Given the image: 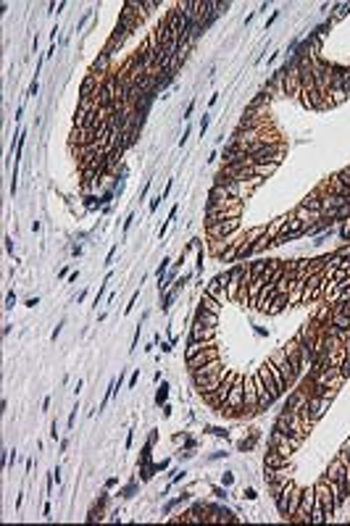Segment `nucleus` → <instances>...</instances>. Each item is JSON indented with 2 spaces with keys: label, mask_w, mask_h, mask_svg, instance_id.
Returning a JSON list of instances; mask_svg holds the SVG:
<instances>
[{
  "label": "nucleus",
  "mask_w": 350,
  "mask_h": 526,
  "mask_svg": "<svg viewBox=\"0 0 350 526\" xmlns=\"http://www.w3.org/2000/svg\"><path fill=\"white\" fill-rule=\"evenodd\" d=\"M316 505V487H308V490L300 492V508H297V513L290 521H306L311 524V510H313Z\"/></svg>",
  "instance_id": "nucleus-3"
},
{
  "label": "nucleus",
  "mask_w": 350,
  "mask_h": 526,
  "mask_svg": "<svg viewBox=\"0 0 350 526\" xmlns=\"http://www.w3.org/2000/svg\"><path fill=\"white\" fill-rule=\"evenodd\" d=\"M337 371H340L342 379H348V376H350V355H345V358H342V363L337 366Z\"/></svg>",
  "instance_id": "nucleus-16"
},
{
  "label": "nucleus",
  "mask_w": 350,
  "mask_h": 526,
  "mask_svg": "<svg viewBox=\"0 0 350 526\" xmlns=\"http://www.w3.org/2000/svg\"><path fill=\"white\" fill-rule=\"evenodd\" d=\"M14 303H16V295H8V300H5V308H14Z\"/></svg>",
  "instance_id": "nucleus-20"
},
{
  "label": "nucleus",
  "mask_w": 350,
  "mask_h": 526,
  "mask_svg": "<svg viewBox=\"0 0 350 526\" xmlns=\"http://www.w3.org/2000/svg\"><path fill=\"white\" fill-rule=\"evenodd\" d=\"M132 221H134V216H129L127 221H124V232H129V226H132Z\"/></svg>",
  "instance_id": "nucleus-23"
},
{
  "label": "nucleus",
  "mask_w": 350,
  "mask_h": 526,
  "mask_svg": "<svg viewBox=\"0 0 350 526\" xmlns=\"http://www.w3.org/2000/svg\"><path fill=\"white\" fill-rule=\"evenodd\" d=\"M300 208H303V211H308V213H316V216H321V213H324V195H321V192L308 195V198L300 203Z\"/></svg>",
  "instance_id": "nucleus-7"
},
{
  "label": "nucleus",
  "mask_w": 350,
  "mask_h": 526,
  "mask_svg": "<svg viewBox=\"0 0 350 526\" xmlns=\"http://www.w3.org/2000/svg\"><path fill=\"white\" fill-rule=\"evenodd\" d=\"M256 439H258V434H253L250 439H242V442H239V450H250V447L256 445Z\"/></svg>",
  "instance_id": "nucleus-18"
},
{
  "label": "nucleus",
  "mask_w": 350,
  "mask_h": 526,
  "mask_svg": "<svg viewBox=\"0 0 350 526\" xmlns=\"http://www.w3.org/2000/svg\"><path fill=\"white\" fill-rule=\"evenodd\" d=\"M208 129V116H203V121H200V132H205Z\"/></svg>",
  "instance_id": "nucleus-21"
},
{
  "label": "nucleus",
  "mask_w": 350,
  "mask_h": 526,
  "mask_svg": "<svg viewBox=\"0 0 350 526\" xmlns=\"http://www.w3.org/2000/svg\"><path fill=\"white\" fill-rule=\"evenodd\" d=\"M166 389H168L166 384H161V389H158V395H155V402H158V405H161V402H166Z\"/></svg>",
  "instance_id": "nucleus-19"
},
{
  "label": "nucleus",
  "mask_w": 350,
  "mask_h": 526,
  "mask_svg": "<svg viewBox=\"0 0 350 526\" xmlns=\"http://www.w3.org/2000/svg\"><path fill=\"white\" fill-rule=\"evenodd\" d=\"M290 303V290L279 292V295L274 297V303H271V308L266 310V313H279V310H284V305Z\"/></svg>",
  "instance_id": "nucleus-12"
},
{
  "label": "nucleus",
  "mask_w": 350,
  "mask_h": 526,
  "mask_svg": "<svg viewBox=\"0 0 350 526\" xmlns=\"http://www.w3.org/2000/svg\"><path fill=\"white\" fill-rule=\"evenodd\" d=\"M276 166H279V163H256V166H253V174L263 179V177H269V174H274Z\"/></svg>",
  "instance_id": "nucleus-15"
},
{
  "label": "nucleus",
  "mask_w": 350,
  "mask_h": 526,
  "mask_svg": "<svg viewBox=\"0 0 350 526\" xmlns=\"http://www.w3.org/2000/svg\"><path fill=\"white\" fill-rule=\"evenodd\" d=\"M306 400H308V392L306 389H293V392L287 395V402H284V411H293V413H300L303 411V405H306Z\"/></svg>",
  "instance_id": "nucleus-4"
},
{
  "label": "nucleus",
  "mask_w": 350,
  "mask_h": 526,
  "mask_svg": "<svg viewBox=\"0 0 350 526\" xmlns=\"http://www.w3.org/2000/svg\"><path fill=\"white\" fill-rule=\"evenodd\" d=\"M168 263H171V261H168V258H164V261H161V266H158V271H155V276H158V284L164 282V276H166V269H168Z\"/></svg>",
  "instance_id": "nucleus-17"
},
{
  "label": "nucleus",
  "mask_w": 350,
  "mask_h": 526,
  "mask_svg": "<svg viewBox=\"0 0 350 526\" xmlns=\"http://www.w3.org/2000/svg\"><path fill=\"white\" fill-rule=\"evenodd\" d=\"M316 503L324 508V516H327V521H332V516H334V510L340 508L337 505V500H334V495H332V490H329V484L324 482H319V487H316Z\"/></svg>",
  "instance_id": "nucleus-2"
},
{
  "label": "nucleus",
  "mask_w": 350,
  "mask_h": 526,
  "mask_svg": "<svg viewBox=\"0 0 350 526\" xmlns=\"http://www.w3.org/2000/svg\"><path fill=\"white\" fill-rule=\"evenodd\" d=\"M266 366H269V371H271V376H274V381H276V387H279V392H287V389H290V387H293V384H290V381H287V379H284V374H282V368H279V366H276V363H274V361H271V358L266 361Z\"/></svg>",
  "instance_id": "nucleus-10"
},
{
  "label": "nucleus",
  "mask_w": 350,
  "mask_h": 526,
  "mask_svg": "<svg viewBox=\"0 0 350 526\" xmlns=\"http://www.w3.org/2000/svg\"><path fill=\"white\" fill-rule=\"evenodd\" d=\"M195 321H198V324H203V326H213V329H216V324H219V313H211V310H205V308H198Z\"/></svg>",
  "instance_id": "nucleus-11"
},
{
  "label": "nucleus",
  "mask_w": 350,
  "mask_h": 526,
  "mask_svg": "<svg viewBox=\"0 0 350 526\" xmlns=\"http://www.w3.org/2000/svg\"><path fill=\"white\" fill-rule=\"evenodd\" d=\"M200 308L211 310V313H221V303L213 300V297L208 295V292H203V300H200Z\"/></svg>",
  "instance_id": "nucleus-14"
},
{
  "label": "nucleus",
  "mask_w": 350,
  "mask_h": 526,
  "mask_svg": "<svg viewBox=\"0 0 350 526\" xmlns=\"http://www.w3.org/2000/svg\"><path fill=\"white\" fill-rule=\"evenodd\" d=\"M276 295H279V282H276V284H266V287L261 290V295H258V300H256V308L269 310Z\"/></svg>",
  "instance_id": "nucleus-5"
},
{
  "label": "nucleus",
  "mask_w": 350,
  "mask_h": 526,
  "mask_svg": "<svg viewBox=\"0 0 350 526\" xmlns=\"http://www.w3.org/2000/svg\"><path fill=\"white\" fill-rule=\"evenodd\" d=\"M245 497H248V500H256V490H245Z\"/></svg>",
  "instance_id": "nucleus-22"
},
{
  "label": "nucleus",
  "mask_w": 350,
  "mask_h": 526,
  "mask_svg": "<svg viewBox=\"0 0 350 526\" xmlns=\"http://www.w3.org/2000/svg\"><path fill=\"white\" fill-rule=\"evenodd\" d=\"M332 398L334 395H321V398H316V395H308V400H306V405H303V418L308 421L311 426L316 424V421L321 418L324 413L329 411V402H332Z\"/></svg>",
  "instance_id": "nucleus-1"
},
{
  "label": "nucleus",
  "mask_w": 350,
  "mask_h": 526,
  "mask_svg": "<svg viewBox=\"0 0 350 526\" xmlns=\"http://www.w3.org/2000/svg\"><path fill=\"white\" fill-rule=\"evenodd\" d=\"M287 463H290L287 455H282V453H276V450L269 447L266 458H263V466H271V469H287Z\"/></svg>",
  "instance_id": "nucleus-9"
},
{
  "label": "nucleus",
  "mask_w": 350,
  "mask_h": 526,
  "mask_svg": "<svg viewBox=\"0 0 350 526\" xmlns=\"http://www.w3.org/2000/svg\"><path fill=\"white\" fill-rule=\"evenodd\" d=\"M213 337H216V329L213 326H203V324H192V334L190 340H198V342H213Z\"/></svg>",
  "instance_id": "nucleus-8"
},
{
  "label": "nucleus",
  "mask_w": 350,
  "mask_h": 526,
  "mask_svg": "<svg viewBox=\"0 0 350 526\" xmlns=\"http://www.w3.org/2000/svg\"><path fill=\"white\" fill-rule=\"evenodd\" d=\"M245 381V408H250V413H258V389H256V379L242 376Z\"/></svg>",
  "instance_id": "nucleus-6"
},
{
  "label": "nucleus",
  "mask_w": 350,
  "mask_h": 526,
  "mask_svg": "<svg viewBox=\"0 0 350 526\" xmlns=\"http://www.w3.org/2000/svg\"><path fill=\"white\" fill-rule=\"evenodd\" d=\"M300 492L303 490H290V508H287V518H293L295 513H297V508H300Z\"/></svg>",
  "instance_id": "nucleus-13"
}]
</instances>
